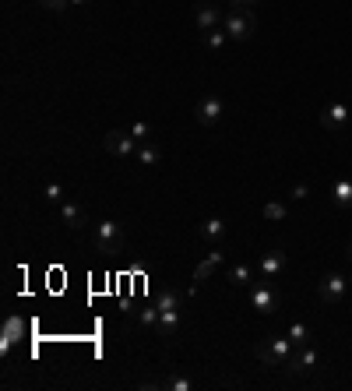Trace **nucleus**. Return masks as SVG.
I'll use <instances>...</instances> for the list:
<instances>
[{
  "mask_svg": "<svg viewBox=\"0 0 352 391\" xmlns=\"http://www.w3.org/2000/svg\"><path fill=\"white\" fill-rule=\"evenodd\" d=\"M289 197H292V201H307V197H310V187H307V184H296Z\"/></svg>",
  "mask_w": 352,
  "mask_h": 391,
  "instance_id": "obj_28",
  "label": "nucleus"
},
{
  "mask_svg": "<svg viewBox=\"0 0 352 391\" xmlns=\"http://www.w3.org/2000/svg\"><path fill=\"white\" fill-rule=\"evenodd\" d=\"M222 113H226V102L219 96H204L197 102V109H194V120L201 123V127H215L219 120H222Z\"/></svg>",
  "mask_w": 352,
  "mask_h": 391,
  "instance_id": "obj_9",
  "label": "nucleus"
},
{
  "mask_svg": "<svg viewBox=\"0 0 352 391\" xmlns=\"http://www.w3.org/2000/svg\"><path fill=\"white\" fill-rule=\"evenodd\" d=\"M285 265H289V258H285L282 250H268L261 258V265H258V272H261V279H271V282H275V279L285 272Z\"/></svg>",
  "mask_w": 352,
  "mask_h": 391,
  "instance_id": "obj_12",
  "label": "nucleus"
},
{
  "mask_svg": "<svg viewBox=\"0 0 352 391\" xmlns=\"http://www.w3.org/2000/svg\"><path fill=\"white\" fill-rule=\"evenodd\" d=\"M349 258H352V247H349Z\"/></svg>",
  "mask_w": 352,
  "mask_h": 391,
  "instance_id": "obj_31",
  "label": "nucleus"
},
{
  "mask_svg": "<svg viewBox=\"0 0 352 391\" xmlns=\"http://www.w3.org/2000/svg\"><path fill=\"white\" fill-rule=\"evenodd\" d=\"M222 261H226V254H222L219 247H211V250H208V258H204V261L194 268V282H208V279H211V275L222 268Z\"/></svg>",
  "mask_w": 352,
  "mask_h": 391,
  "instance_id": "obj_14",
  "label": "nucleus"
},
{
  "mask_svg": "<svg viewBox=\"0 0 352 391\" xmlns=\"http://www.w3.org/2000/svg\"><path fill=\"white\" fill-rule=\"evenodd\" d=\"M183 299H187V290H173V286H166L163 293H159V310H180L183 307Z\"/></svg>",
  "mask_w": 352,
  "mask_h": 391,
  "instance_id": "obj_17",
  "label": "nucleus"
},
{
  "mask_svg": "<svg viewBox=\"0 0 352 391\" xmlns=\"http://www.w3.org/2000/svg\"><path fill=\"white\" fill-rule=\"evenodd\" d=\"M127 131L134 134V141H138V145H145V141L152 138V123H148V120H134V123H131Z\"/></svg>",
  "mask_w": 352,
  "mask_h": 391,
  "instance_id": "obj_24",
  "label": "nucleus"
},
{
  "mask_svg": "<svg viewBox=\"0 0 352 391\" xmlns=\"http://www.w3.org/2000/svg\"><path fill=\"white\" fill-rule=\"evenodd\" d=\"M349 120H352V106H346V102H328L324 109H321V127L324 131H335V134H342L346 127H349Z\"/></svg>",
  "mask_w": 352,
  "mask_h": 391,
  "instance_id": "obj_6",
  "label": "nucleus"
},
{
  "mask_svg": "<svg viewBox=\"0 0 352 391\" xmlns=\"http://www.w3.org/2000/svg\"><path fill=\"white\" fill-rule=\"evenodd\" d=\"M92 243H95L99 254H120V250H123V229H120V222L102 219V222L92 229Z\"/></svg>",
  "mask_w": 352,
  "mask_h": 391,
  "instance_id": "obj_3",
  "label": "nucleus"
},
{
  "mask_svg": "<svg viewBox=\"0 0 352 391\" xmlns=\"http://www.w3.org/2000/svg\"><path fill=\"white\" fill-rule=\"evenodd\" d=\"M60 222L71 229V233H85L88 229V211L82 204H75V201H64L60 204Z\"/></svg>",
  "mask_w": 352,
  "mask_h": 391,
  "instance_id": "obj_11",
  "label": "nucleus"
},
{
  "mask_svg": "<svg viewBox=\"0 0 352 391\" xmlns=\"http://www.w3.org/2000/svg\"><path fill=\"white\" fill-rule=\"evenodd\" d=\"M102 148H106L113 159H131V155H138V141H134L131 131H106Z\"/></svg>",
  "mask_w": 352,
  "mask_h": 391,
  "instance_id": "obj_5",
  "label": "nucleus"
},
{
  "mask_svg": "<svg viewBox=\"0 0 352 391\" xmlns=\"http://www.w3.org/2000/svg\"><path fill=\"white\" fill-rule=\"evenodd\" d=\"M183 331V314L180 310H163L159 314V324H155V335L159 338H176Z\"/></svg>",
  "mask_w": 352,
  "mask_h": 391,
  "instance_id": "obj_13",
  "label": "nucleus"
},
{
  "mask_svg": "<svg viewBox=\"0 0 352 391\" xmlns=\"http://www.w3.org/2000/svg\"><path fill=\"white\" fill-rule=\"evenodd\" d=\"M349 293V282H346V275H339V272H331V275H324L321 282H317V296L324 299V303H342Z\"/></svg>",
  "mask_w": 352,
  "mask_h": 391,
  "instance_id": "obj_8",
  "label": "nucleus"
},
{
  "mask_svg": "<svg viewBox=\"0 0 352 391\" xmlns=\"http://www.w3.org/2000/svg\"><path fill=\"white\" fill-rule=\"evenodd\" d=\"M159 159H163V148H159V145H152V141L138 145V163H141V166H155Z\"/></svg>",
  "mask_w": 352,
  "mask_h": 391,
  "instance_id": "obj_19",
  "label": "nucleus"
},
{
  "mask_svg": "<svg viewBox=\"0 0 352 391\" xmlns=\"http://www.w3.org/2000/svg\"><path fill=\"white\" fill-rule=\"evenodd\" d=\"M289 338H292L296 346H310V328H307L303 321H292V324H289Z\"/></svg>",
  "mask_w": 352,
  "mask_h": 391,
  "instance_id": "obj_22",
  "label": "nucleus"
},
{
  "mask_svg": "<svg viewBox=\"0 0 352 391\" xmlns=\"http://www.w3.org/2000/svg\"><path fill=\"white\" fill-rule=\"evenodd\" d=\"M317 363H321L317 349H314V346H299V349L292 353V360L285 363V370H289V374H310V370H317Z\"/></svg>",
  "mask_w": 352,
  "mask_h": 391,
  "instance_id": "obj_10",
  "label": "nucleus"
},
{
  "mask_svg": "<svg viewBox=\"0 0 352 391\" xmlns=\"http://www.w3.org/2000/svg\"><path fill=\"white\" fill-rule=\"evenodd\" d=\"M278 303H282V296H278V290H275L271 279H261V282L251 286V307H254L258 314H275Z\"/></svg>",
  "mask_w": 352,
  "mask_h": 391,
  "instance_id": "obj_4",
  "label": "nucleus"
},
{
  "mask_svg": "<svg viewBox=\"0 0 352 391\" xmlns=\"http://www.w3.org/2000/svg\"><path fill=\"white\" fill-rule=\"evenodd\" d=\"M39 4H43V7H46V11H57V14H60V11H67V7H71V0H39Z\"/></svg>",
  "mask_w": 352,
  "mask_h": 391,
  "instance_id": "obj_27",
  "label": "nucleus"
},
{
  "mask_svg": "<svg viewBox=\"0 0 352 391\" xmlns=\"http://www.w3.org/2000/svg\"><path fill=\"white\" fill-rule=\"evenodd\" d=\"M152 388H163V391H190V378H163V381H155Z\"/></svg>",
  "mask_w": 352,
  "mask_h": 391,
  "instance_id": "obj_23",
  "label": "nucleus"
},
{
  "mask_svg": "<svg viewBox=\"0 0 352 391\" xmlns=\"http://www.w3.org/2000/svg\"><path fill=\"white\" fill-rule=\"evenodd\" d=\"M222 28H226V35L240 46V43H247V39L254 35V28H258V14H254L251 7H229L226 18H222Z\"/></svg>",
  "mask_w": 352,
  "mask_h": 391,
  "instance_id": "obj_2",
  "label": "nucleus"
},
{
  "mask_svg": "<svg viewBox=\"0 0 352 391\" xmlns=\"http://www.w3.org/2000/svg\"><path fill=\"white\" fill-rule=\"evenodd\" d=\"M71 4H78V7H82V4H88V0H71Z\"/></svg>",
  "mask_w": 352,
  "mask_h": 391,
  "instance_id": "obj_30",
  "label": "nucleus"
},
{
  "mask_svg": "<svg viewBox=\"0 0 352 391\" xmlns=\"http://www.w3.org/2000/svg\"><path fill=\"white\" fill-rule=\"evenodd\" d=\"M229 286H236V290L254 286V268H251L247 261H236V265L229 268Z\"/></svg>",
  "mask_w": 352,
  "mask_h": 391,
  "instance_id": "obj_16",
  "label": "nucleus"
},
{
  "mask_svg": "<svg viewBox=\"0 0 352 391\" xmlns=\"http://www.w3.org/2000/svg\"><path fill=\"white\" fill-rule=\"evenodd\" d=\"M159 314H163V310H159V303H155V307H141L134 317H138V324H141V328H152V331H155V324H159Z\"/></svg>",
  "mask_w": 352,
  "mask_h": 391,
  "instance_id": "obj_20",
  "label": "nucleus"
},
{
  "mask_svg": "<svg viewBox=\"0 0 352 391\" xmlns=\"http://www.w3.org/2000/svg\"><path fill=\"white\" fill-rule=\"evenodd\" d=\"M222 18H226V11H222L215 0H201V4L194 7V25H197L201 32L219 28V25H222Z\"/></svg>",
  "mask_w": 352,
  "mask_h": 391,
  "instance_id": "obj_7",
  "label": "nucleus"
},
{
  "mask_svg": "<svg viewBox=\"0 0 352 391\" xmlns=\"http://www.w3.org/2000/svg\"><path fill=\"white\" fill-rule=\"evenodd\" d=\"M215 4H222V0H215Z\"/></svg>",
  "mask_w": 352,
  "mask_h": 391,
  "instance_id": "obj_32",
  "label": "nucleus"
},
{
  "mask_svg": "<svg viewBox=\"0 0 352 391\" xmlns=\"http://www.w3.org/2000/svg\"><path fill=\"white\" fill-rule=\"evenodd\" d=\"M285 215H289V208H285L282 201H268V204H264V219H268V222H282Z\"/></svg>",
  "mask_w": 352,
  "mask_h": 391,
  "instance_id": "obj_25",
  "label": "nucleus"
},
{
  "mask_svg": "<svg viewBox=\"0 0 352 391\" xmlns=\"http://www.w3.org/2000/svg\"><path fill=\"white\" fill-rule=\"evenodd\" d=\"M226 4H229V7H254L258 0H226Z\"/></svg>",
  "mask_w": 352,
  "mask_h": 391,
  "instance_id": "obj_29",
  "label": "nucleus"
},
{
  "mask_svg": "<svg viewBox=\"0 0 352 391\" xmlns=\"http://www.w3.org/2000/svg\"><path fill=\"white\" fill-rule=\"evenodd\" d=\"M299 346L285 335H268V338H261L258 346H254V356L261 360V367H285L289 360H292V353H296Z\"/></svg>",
  "mask_w": 352,
  "mask_h": 391,
  "instance_id": "obj_1",
  "label": "nucleus"
},
{
  "mask_svg": "<svg viewBox=\"0 0 352 391\" xmlns=\"http://www.w3.org/2000/svg\"><path fill=\"white\" fill-rule=\"evenodd\" d=\"M43 197H46L50 204H64V187H60V184H46V187H43Z\"/></svg>",
  "mask_w": 352,
  "mask_h": 391,
  "instance_id": "obj_26",
  "label": "nucleus"
},
{
  "mask_svg": "<svg viewBox=\"0 0 352 391\" xmlns=\"http://www.w3.org/2000/svg\"><path fill=\"white\" fill-rule=\"evenodd\" d=\"M331 197L339 208H352V177H339L335 187H331Z\"/></svg>",
  "mask_w": 352,
  "mask_h": 391,
  "instance_id": "obj_18",
  "label": "nucleus"
},
{
  "mask_svg": "<svg viewBox=\"0 0 352 391\" xmlns=\"http://www.w3.org/2000/svg\"><path fill=\"white\" fill-rule=\"evenodd\" d=\"M197 236L208 240V243H219V240L226 236V222H222V219H204V222L197 226Z\"/></svg>",
  "mask_w": 352,
  "mask_h": 391,
  "instance_id": "obj_15",
  "label": "nucleus"
},
{
  "mask_svg": "<svg viewBox=\"0 0 352 391\" xmlns=\"http://www.w3.org/2000/svg\"><path fill=\"white\" fill-rule=\"evenodd\" d=\"M204 43H208L211 50H222V46H229L233 39H229V35H226V28L219 25V28H211V32H204Z\"/></svg>",
  "mask_w": 352,
  "mask_h": 391,
  "instance_id": "obj_21",
  "label": "nucleus"
}]
</instances>
